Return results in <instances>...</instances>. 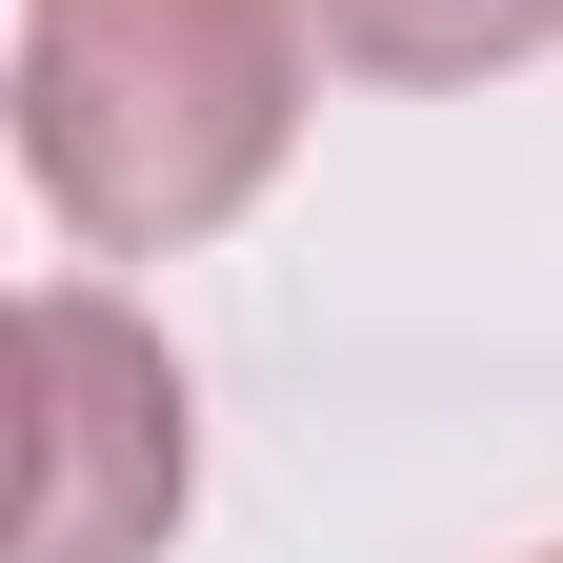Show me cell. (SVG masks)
I'll return each instance as SVG.
<instances>
[{"label":"cell","mask_w":563,"mask_h":563,"mask_svg":"<svg viewBox=\"0 0 563 563\" xmlns=\"http://www.w3.org/2000/svg\"><path fill=\"white\" fill-rule=\"evenodd\" d=\"M302 0H21V162L101 262L222 242L302 141Z\"/></svg>","instance_id":"obj_1"},{"label":"cell","mask_w":563,"mask_h":563,"mask_svg":"<svg viewBox=\"0 0 563 563\" xmlns=\"http://www.w3.org/2000/svg\"><path fill=\"white\" fill-rule=\"evenodd\" d=\"M21 383H41L21 563H162V523H181V363L101 302V282H41L21 302Z\"/></svg>","instance_id":"obj_2"},{"label":"cell","mask_w":563,"mask_h":563,"mask_svg":"<svg viewBox=\"0 0 563 563\" xmlns=\"http://www.w3.org/2000/svg\"><path fill=\"white\" fill-rule=\"evenodd\" d=\"M302 21L363 81H504L523 41H563V0H302Z\"/></svg>","instance_id":"obj_3"}]
</instances>
